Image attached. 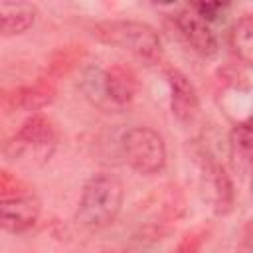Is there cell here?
<instances>
[{"instance_id": "obj_4", "label": "cell", "mask_w": 253, "mask_h": 253, "mask_svg": "<svg viewBox=\"0 0 253 253\" xmlns=\"http://www.w3.org/2000/svg\"><path fill=\"white\" fill-rule=\"evenodd\" d=\"M123 152L128 166L144 176H152L166 166L164 138L150 126H130L123 134Z\"/></svg>"}, {"instance_id": "obj_13", "label": "cell", "mask_w": 253, "mask_h": 253, "mask_svg": "<svg viewBox=\"0 0 253 253\" xmlns=\"http://www.w3.org/2000/svg\"><path fill=\"white\" fill-rule=\"evenodd\" d=\"M231 148L245 166L253 160V117L231 128Z\"/></svg>"}, {"instance_id": "obj_10", "label": "cell", "mask_w": 253, "mask_h": 253, "mask_svg": "<svg viewBox=\"0 0 253 253\" xmlns=\"http://www.w3.org/2000/svg\"><path fill=\"white\" fill-rule=\"evenodd\" d=\"M38 18V10L28 2H2L0 4V32L4 38L28 32Z\"/></svg>"}, {"instance_id": "obj_3", "label": "cell", "mask_w": 253, "mask_h": 253, "mask_svg": "<svg viewBox=\"0 0 253 253\" xmlns=\"http://www.w3.org/2000/svg\"><path fill=\"white\" fill-rule=\"evenodd\" d=\"M57 142H59V132L55 125L47 117L34 113L22 123L16 134L4 144V154L10 160L32 156L34 162L45 164L53 156Z\"/></svg>"}, {"instance_id": "obj_18", "label": "cell", "mask_w": 253, "mask_h": 253, "mask_svg": "<svg viewBox=\"0 0 253 253\" xmlns=\"http://www.w3.org/2000/svg\"><path fill=\"white\" fill-rule=\"evenodd\" d=\"M103 253H121V251H103Z\"/></svg>"}, {"instance_id": "obj_14", "label": "cell", "mask_w": 253, "mask_h": 253, "mask_svg": "<svg viewBox=\"0 0 253 253\" xmlns=\"http://www.w3.org/2000/svg\"><path fill=\"white\" fill-rule=\"evenodd\" d=\"M81 89L83 93L99 107H105V105H111L109 99H107V93H105V81H103V69L99 67H89L83 75V81H81Z\"/></svg>"}, {"instance_id": "obj_9", "label": "cell", "mask_w": 253, "mask_h": 253, "mask_svg": "<svg viewBox=\"0 0 253 253\" xmlns=\"http://www.w3.org/2000/svg\"><path fill=\"white\" fill-rule=\"evenodd\" d=\"M103 81H105L107 99L113 107L130 105L140 93V79L136 71L123 61H117L107 69H103Z\"/></svg>"}, {"instance_id": "obj_1", "label": "cell", "mask_w": 253, "mask_h": 253, "mask_svg": "<svg viewBox=\"0 0 253 253\" xmlns=\"http://www.w3.org/2000/svg\"><path fill=\"white\" fill-rule=\"evenodd\" d=\"M123 182L113 172L93 174L81 192L75 221L87 231H101L109 227L123 208Z\"/></svg>"}, {"instance_id": "obj_5", "label": "cell", "mask_w": 253, "mask_h": 253, "mask_svg": "<svg viewBox=\"0 0 253 253\" xmlns=\"http://www.w3.org/2000/svg\"><path fill=\"white\" fill-rule=\"evenodd\" d=\"M202 178L211 210L217 215H227L235 204V188L227 170L211 156H206L202 162Z\"/></svg>"}, {"instance_id": "obj_17", "label": "cell", "mask_w": 253, "mask_h": 253, "mask_svg": "<svg viewBox=\"0 0 253 253\" xmlns=\"http://www.w3.org/2000/svg\"><path fill=\"white\" fill-rule=\"evenodd\" d=\"M247 168H249V174H251V178H249V186H251V198H253V160L247 164Z\"/></svg>"}, {"instance_id": "obj_8", "label": "cell", "mask_w": 253, "mask_h": 253, "mask_svg": "<svg viewBox=\"0 0 253 253\" xmlns=\"http://www.w3.org/2000/svg\"><path fill=\"white\" fill-rule=\"evenodd\" d=\"M42 213V202L32 192L14 198H4L0 206L2 227L10 233H24L32 229Z\"/></svg>"}, {"instance_id": "obj_16", "label": "cell", "mask_w": 253, "mask_h": 253, "mask_svg": "<svg viewBox=\"0 0 253 253\" xmlns=\"http://www.w3.org/2000/svg\"><path fill=\"white\" fill-rule=\"evenodd\" d=\"M190 8L210 24V22L219 20V16H223V12L229 8V4H225V2H194V4H190Z\"/></svg>"}, {"instance_id": "obj_12", "label": "cell", "mask_w": 253, "mask_h": 253, "mask_svg": "<svg viewBox=\"0 0 253 253\" xmlns=\"http://www.w3.org/2000/svg\"><path fill=\"white\" fill-rule=\"evenodd\" d=\"M231 45L237 57L253 67V16H243L231 30Z\"/></svg>"}, {"instance_id": "obj_2", "label": "cell", "mask_w": 253, "mask_h": 253, "mask_svg": "<svg viewBox=\"0 0 253 253\" xmlns=\"http://www.w3.org/2000/svg\"><path fill=\"white\" fill-rule=\"evenodd\" d=\"M93 36L113 47L125 49L138 59L156 63L162 57V42L158 32L138 20H103L93 26Z\"/></svg>"}, {"instance_id": "obj_15", "label": "cell", "mask_w": 253, "mask_h": 253, "mask_svg": "<svg viewBox=\"0 0 253 253\" xmlns=\"http://www.w3.org/2000/svg\"><path fill=\"white\" fill-rule=\"evenodd\" d=\"M208 239V231L204 227L192 229L190 233H186L180 243L176 245V249H172L170 253H202V247Z\"/></svg>"}, {"instance_id": "obj_11", "label": "cell", "mask_w": 253, "mask_h": 253, "mask_svg": "<svg viewBox=\"0 0 253 253\" xmlns=\"http://www.w3.org/2000/svg\"><path fill=\"white\" fill-rule=\"evenodd\" d=\"M55 93H57V87H55L53 79L42 77L36 83L14 91V95H10V101H12L14 109L18 107L24 111H40L55 99Z\"/></svg>"}, {"instance_id": "obj_6", "label": "cell", "mask_w": 253, "mask_h": 253, "mask_svg": "<svg viewBox=\"0 0 253 253\" xmlns=\"http://www.w3.org/2000/svg\"><path fill=\"white\" fill-rule=\"evenodd\" d=\"M168 87H170V109L172 115L182 123V125H192L198 115H200V95L190 81V77L176 69L170 67L166 71Z\"/></svg>"}, {"instance_id": "obj_7", "label": "cell", "mask_w": 253, "mask_h": 253, "mask_svg": "<svg viewBox=\"0 0 253 253\" xmlns=\"http://www.w3.org/2000/svg\"><path fill=\"white\" fill-rule=\"evenodd\" d=\"M174 22H176V28L180 30L182 38L190 43V47L200 53L202 57H211L217 53V38L211 30V26L200 18L190 6L178 10L174 16Z\"/></svg>"}]
</instances>
